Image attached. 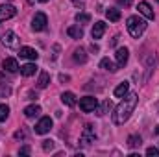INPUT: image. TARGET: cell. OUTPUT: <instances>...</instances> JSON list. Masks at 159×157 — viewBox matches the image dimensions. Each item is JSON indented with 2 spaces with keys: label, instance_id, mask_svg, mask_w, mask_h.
<instances>
[{
  "label": "cell",
  "instance_id": "cell-2",
  "mask_svg": "<svg viewBox=\"0 0 159 157\" xmlns=\"http://www.w3.org/2000/svg\"><path fill=\"white\" fill-rule=\"evenodd\" d=\"M126 28H128V32H129L131 37L139 39V37L144 34V30H146V20L141 19L139 15H131V17H128V20H126Z\"/></svg>",
  "mask_w": 159,
  "mask_h": 157
},
{
  "label": "cell",
  "instance_id": "cell-29",
  "mask_svg": "<svg viewBox=\"0 0 159 157\" xmlns=\"http://www.w3.org/2000/svg\"><path fill=\"white\" fill-rule=\"evenodd\" d=\"M13 137H15V139H26V133L20 129V131H15V135H13Z\"/></svg>",
  "mask_w": 159,
  "mask_h": 157
},
{
  "label": "cell",
  "instance_id": "cell-9",
  "mask_svg": "<svg viewBox=\"0 0 159 157\" xmlns=\"http://www.w3.org/2000/svg\"><path fill=\"white\" fill-rule=\"evenodd\" d=\"M115 57H117V67H124V65L128 63V57H129V50H128L126 46H122V48H119V50H117Z\"/></svg>",
  "mask_w": 159,
  "mask_h": 157
},
{
  "label": "cell",
  "instance_id": "cell-1",
  "mask_svg": "<svg viewBox=\"0 0 159 157\" xmlns=\"http://www.w3.org/2000/svg\"><path fill=\"white\" fill-rule=\"evenodd\" d=\"M137 102H139V94L137 92H128L126 96H122V102L115 107V113H113V124L115 126H122L124 122H128L131 113L137 107Z\"/></svg>",
  "mask_w": 159,
  "mask_h": 157
},
{
  "label": "cell",
  "instance_id": "cell-32",
  "mask_svg": "<svg viewBox=\"0 0 159 157\" xmlns=\"http://www.w3.org/2000/svg\"><path fill=\"white\" fill-rule=\"evenodd\" d=\"M59 79H61V81H69V76H63V74H61V76H59Z\"/></svg>",
  "mask_w": 159,
  "mask_h": 157
},
{
  "label": "cell",
  "instance_id": "cell-17",
  "mask_svg": "<svg viewBox=\"0 0 159 157\" xmlns=\"http://www.w3.org/2000/svg\"><path fill=\"white\" fill-rule=\"evenodd\" d=\"M61 102H63L65 105L72 107V105H76V96H74L72 92H63V94H61Z\"/></svg>",
  "mask_w": 159,
  "mask_h": 157
},
{
  "label": "cell",
  "instance_id": "cell-26",
  "mask_svg": "<svg viewBox=\"0 0 159 157\" xmlns=\"http://www.w3.org/2000/svg\"><path fill=\"white\" fill-rule=\"evenodd\" d=\"M76 20L81 22V24H85V22L91 20V15H87V13H78V15H76Z\"/></svg>",
  "mask_w": 159,
  "mask_h": 157
},
{
  "label": "cell",
  "instance_id": "cell-14",
  "mask_svg": "<svg viewBox=\"0 0 159 157\" xmlns=\"http://www.w3.org/2000/svg\"><path fill=\"white\" fill-rule=\"evenodd\" d=\"M100 67H102L104 70H107V72H117V70H119V67H117L109 57H104V59L100 61Z\"/></svg>",
  "mask_w": 159,
  "mask_h": 157
},
{
  "label": "cell",
  "instance_id": "cell-10",
  "mask_svg": "<svg viewBox=\"0 0 159 157\" xmlns=\"http://www.w3.org/2000/svg\"><path fill=\"white\" fill-rule=\"evenodd\" d=\"M137 9H139V13H141L143 17H146L148 20H152V19H154V9L150 7V4H148V2H139V7H137Z\"/></svg>",
  "mask_w": 159,
  "mask_h": 157
},
{
  "label": "cell",
  "instance_id": "cell-20",
  "mask_svg": "<svg viewBox=\"0 0 159 157\" xmlns=\"http://www.w3.org/2000/svg\"><path fill=\"white\" fill-rule=\"evenodd\" d=\"M48 83H50V74L48 72H41V76H39V79H37V87L39 89H46L48 87Z\"/></svg>",
  "mask_w": 159,
  "mask_h": 157
},
{
  "label": "cell",
  "instance_id": "cell-23",
  "mask_svg": "<svg viewBox=\"0 0 159 157\" xmlns=\"http://www.w3.org/2000/svg\"><path fill=\"white\" fill-rule=\"evenodd\" d=\"M141 144H143V139L139 135H129L128 137V146L129 148H139Z\"/></svg>",
  "mask_w": 159,
  "mask_h": 157
},
{
  "label": "cell",
  "instance_id": "cell-12",
  "mask_svg": "<svg viewBox=\"0 0 159 157\" xmlns=\"http://www.w3.org/2000/svg\"><path fill=\"white\" fill-rule=\"evenodd\" d=\"M104 34H106V22H94V26H93V30H91L93 39H102Z\"/></svg>",
  "mask_w": 159,
  "mask_h": 157
},
{
  "label": "cell",
  "instance_id": "cell-27",
  "mask_svg": "<svg viewBox=\"0 0 159 157\" xmlns=\"http://www.w3.org/2000/svg\"><path fill=\"white\" fill-rule=\"evenodd\" d=\"M52 148H54V141H50V139L43 141V150H44V152H50Z\"/></svg>",
  "mask_w": 159,
  "mask_h": 157
},
{
  "label": "cell",
  "instance_id": "cell-8",
  "mask_svg": "<svg viewBox=\"0 0 159 157\" xmlns=\"http://www.w3.org/2000/svg\"><path fill=\"white\" fill-rule=\"evenodd\" d=\"M0 41H2V44L7 46V48H19V37H17L13 32H6Z\"/></svg>",
  "mask_w": 159,
  "mask_h": 157
},
{
  "label": "cell",
  "instance_id": "cell-24",
  "mask_svg": "<svg viewBox=\"0 0 159 157\" xmlns=\"http://www.w3.org/2000/svg\"><path fill=\"white\" fill-rule=\"evenodd\" d=\"M7 117H9V107H7L6 104H2V105H0V122H4Z\"/></svg>",
  "mask_w": 159,
  "mask_h": 157
},
{
  "label": "cell",
  "instance_id": "cell-13",
  "mask_svg": "<svg viewBox=\"0 0 159 157\" xmlns=\"http://www.w3.org/2000/svg\"><path fill=\"white\" fill-rule=\"evenodd\" d=\"M2 67H4V70H7V72H11V74H15V72L20 69V67H19V63H17V59H13V57H7V59H4Z\"/></svg>",
  "mask_w": 159,
  "mask_h": 157
},
{
  "label": "cell",
  "instance_id": "cell-11",
  "mask_svg": "<svg viewBox=\"0 0 159 157\" xmlns=\"http://www.w3.org/2000/svg\"><path fill=\"white\" fill-rule=\"evenodd\" d=\"M19 56H20V57H24V59H32V61H35L39 54H37L34 48H30V46H20V50H19Z\"/></svg>",
  "mask_w": 159,
  "mask_h": 157
},
{
  "label": "cell",
  "instance_id": "cell-19",
  "mask_svg": "<svg viewBox=\"0 0 159 157\" xmlns=\"http://www.w3.org/2000/svg\"><path fill=\"white\" fill-rule=\"evenodd\" d=\"M106 17H107L111 22H117V20H120V9H117V7H109V9L106 11Z\"/></svg>",
  "mask_w": 159,
  "mask_h": 157
},
{
  "label": "cell",
  "instance_id": "cell-25",
  "mask_svg": "<svg viewBox=\"0 0 159 157\" xmlns=\"http://www.w3.org/2000/svg\"><path fill=\"white\" fill-rule=\"evenodd\" d=\"M107 107H109V102H104L100 107L96 105V109H94V111H96V115H98V117H104V115H106V111H107Z\"/></svg>",
  "mask_w": 159,
  "mask_h": 157
},
{
  "label": "cell",
  "instance_id": "cell-33",
  "mask_svg": "<svg viewBox=\"0 0 159 157\" xmlns=\"http://www.w3.org/2000/svg\"><path fill=\"white\" fill-rule=\"evenodd\" d=\"M156 133L159 135V126H156Z\"/></svg>",
  "mask_w": 159,
  "mask_h": 157
},
{
  "label": "cell",
  "instance_id": "cell-31",
  "mask_svg": "<svg viewBox=\"0 0 159 157\" xmlns=\"http://www.w3.org/2000/svg\"><path fill=\"white\" fill-rule=\"evenodd\" d=\"M28 154H30V148H28V146L20 148V155H28Z\"/></svg>",
  "mask_w": 159,
  "mask_h": 157
},
{
  "label": "cell",
  "instance_id": "cell-18",
  "mask_svg": "<svg viewBox=\"0 0 159 157\" xmlns=\"http://www.w3.org/2000/svg\"><path fill=\"white\" fill-rule=\"evenodd\" d=\"M67 34H69V37H72V39H81L83 37V30L78 26H70L69 30H67Z\"/></svg>",
  "mask_w": 159,
  "mask_h": 157
},
{
  "label": "cell",
  "instance_id": "cell-15",
  "mask_svg": "<svg viewBox=\"0 0 159 157\" xmlns=\"http://www.w3.org/2000/svg\"><path fill=\"white\" fill-rule=\"evenodd\" d=\"M35 72H37V65L35 63H26V65L20 67V74L22 76H34Z\"/></svg>",
  "mask_w": 159,
  "mask_h": 157
},
{
  "label": "cell",
  "instance_id": "cell-34",
  "mask_svg": "<svg viewBox=\"0 0 159 157\" xmlns=\"http://www.w3.org/2000/svg\"><path fill=\"white\" fill-rule=\"evenodd\" d=\"M39 2H48V0H39Z\"/></svg>",
  "mask_w": 159,
  "mask_h": 157
},
{
  "label": "cell",
  "instance_id": "cell-16",
  "mask_svg": "<svg viewBox=\"0 0 159 157\" xmlns=\"http://www.w3.org/2000/svg\"><path fill=\"white\" fill-rule=\"evenodd\" d=\"M128 91H129V83H128V81H122L120 85L115 87V91H113V92H115V96H117V98H122V96H126V94H128Z\"/></svg>",
  "mask_w": 159,
  "mask_h": 157
},
{
  "label": "cell",
  "instance_id": "cell-4",
  "mask_svg": "<svg viewBox=\"0 0 159 157\" xmlns=\"http://www.w3.org/2000/svg\"><path fill=\"white\" fill-rule=\"evenodd\" d=\"M96 105H98V100H96L94 96H85V98L80 100V109H81L83 113H91V111H94Z\"/></svg>",
  "mask_w": 159,
  "mask_h": 157
},
{
  "label": "cell",
  "instance_id": "cell-6",
  "mask_svg": "<svg viewBox=\"0 0 159 157\" xmlns=\"http://www.w3.org/2000/svg\"><path fill=\"white\" fill-rule=\"evenodd\" d=\"M52 124H54V122H52V118L50 117H43L39 122L35 124V133H39V135L48 133V131L52 129Z\"/></svg>",
  "mask_w": 159,
  "mask_h": 157
},
{
  "label": "cell",
  "instance_id": "cell-28",
  "mask_svg": "<svg viewBox=\"0 0 159 157\" xmlns=\"http://www.w3.org/2000/svg\"><path fill=\"white\" fill-rule=\"evenodd\" d=\"M146 155H150V157H159V150H157V148H154V146H150V148L146 150Z\"/></svg>",
  "mask_w": 159,
  "mask_h": 157
},
{
  "label": "cell",
  "instance_id": "cell-3",
  "mask_svg": "<svg viewBox=\"0 0 159 157\" xmlns=\"http://www.w3.org/2000/svg\"><path fill=\"white\" fill-rule=\"evenodd\" d=\"M46 24H48V19H46V15L43 11L34 15V19H32V30L34 32H43L46 28Z\"/></svg>",
  "mask_w": 159,
  "mask_h": 157
},
{
  "label": "cell",
  "instance_id": "cell-5",
  "mask_svg": "<svg viewBox=\"0 0 159 157\" xmlns=\"http://www.w3.org/2000/svg\"><path fill=\"white\" fill-rule=\"evenodd\" d=\"M94 139H96V133H94V128H93L91 124H87V126L83 128V133H81V137H80V141H81V144H83V146H89L91 142H94Z\"/></svg>",
  "mask_w": 159,
  "mask_h": 157
},
{
  "label": "cell",
  "instance_id": "cell-30",
  "mask_svg": "<svg viewBox=\"0 0 159 157\" xmlns=\"http://www.w3.org/2000/svg\"><path fill=\"white\" fill-rule=\"evenodd\" d=\"M117 2H119L120 6H124V7H129V6H131V2H133V0H117Z\"/></svg>",
  "mask_w": 159,
  "mask_h": 157
},
{
  "label": "cell",
  "instance_id": "cell-35",
  "mask_svg": "<svg viewBox=\"0 0 159 157\" xmlns=\"http://www.w3.org/2000/svg\"><path fill=\"white\" fill-rule=\"evenodd\" d=\"M157 2H159V0H157Z\"/></svg>",
  "mask_w": 159,
  "mask_h": 157
},
{
  "label": "cell",
  "instance_id": "cell-21",
  "mask_svg": "<svg viewBox=\"0 0 159 157\" xmlns=\"http://www.w3.org/2000/svg\"><path fill=\"white\" fill-rule=\"evenodd\" d=\"M39 113H41V107H39V105H28V107L24 109V115H26L28 118L39 117Z\"/></svg>",
  "mask_w": 159,
  "mask_h": 157
},
{
  "label": "cell",
  "instance_id": "cell-7",
  "mask_svg": "<svg viewBox=\"0 0 159 157\" xmlns=\"http://www.w3.org/2000/svg\"><path fill=\"white\" fill-rule=\"evenodd\" d=\"M15 15H17L15 6H11V4H2V6H0V22L11 19V17H15Z\"/></svg>",
  "mask_w": 159,
  "mask_h": 157
},
{
  "label": "cell",
  "instance_id": "cell-22",
  "mask_svg": "<svg viewBox=\"0 0 159 157\" xmlns=\"http://www.w3.org/2000/svg\"><path fill=\"white\" fill-rule=\"evenodd\" d=\"M72 57H74V61H76V63H85V61H87V54H85V50H83V48H76Z\"/></svg>",
  "mask_w": 159,
  "mask_h": 157
}]
</instances>
